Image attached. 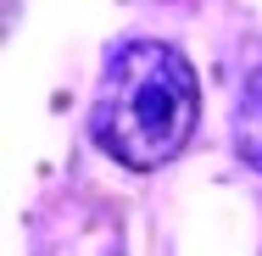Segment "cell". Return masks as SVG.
Instances as JSON below:
<instances>
[{
    "label": "cell",
    "mask_w": 262,
    "mask_h": 256,
    "mask_svg": "<svg viewBox=\"0 0 262 256\" xmlns=\"http://www.w3.org/2000/svg\"><path fill=\"white\" fill-rule=\"evenodd\" d=\"M201 117V89H195V67L162 39H123L106 56L101 89H95V145L112 161L151 173L167 167L173 156L190 145Z\"/></svg>",
    "instance_id": "cell-1"
},
{
    "label": "cell",
    "mask_w": 262,
    "mask_h": 256,
    "mask_svg": "<svg viewBox=\"0 0 262 256\" xmlns=\"http://www.w3.org/2000/svg\"><path fill=\"white\" fill-rule=\"evenodd\" d=\"M234 151L262 178V73H251L246 89H240V106H234Z\"/></svg>",
    "instance_id": "cell-2"
}]
</instances>
